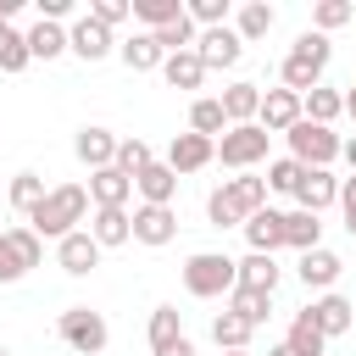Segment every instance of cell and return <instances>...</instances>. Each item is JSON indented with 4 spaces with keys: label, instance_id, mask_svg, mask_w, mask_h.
Masks as SVG:
<instances>
[{
    "label": "cell",
    "instance_id": "1",
    "mask_svg": "<svg viewBox=\"0 0 356 356\" xmlns=\"http://www.w3.org/2000/svg\"><path fill=\"white\" fill-rule=\"evenodd\" d=\"M89 217V189L83 184H56V189H44V200L22 217L39 239H67V234H78V222Z\"/></svg>",
    "mask_w": 356,
    "mask_h": 356
},
{
    "label": "cell",
    "instance_id": "2",
    "mask_svg": "<svg viewBox=\"0 0 356 356\" xmlns=\"http://www.w3.org/2000/svg\"><path fill=\"white\" fill-rule=\"evenodd\" d=\"M261 206H267V178H256V172L222 178V189L206 195V217H211V228H245V217H256Z\"/></svg>",
    "mask_w": 356,
    "mask_h": 356
},
{
    "label": "cell",
    "instance_id": "3",
    "mask_svg": "<svg viewBox=\"0 0 356 356\" xmlns=\"http://www.w3.org/2000/svg\"><path fill=\"white\" fill-rule=\"evenodd\" d=\"M239 278H234V256H222V250H195L189 261H184V289L195 295V300H217V295H228Z\"/></svg>",
    "mask_w": 356,
    "mask_h": 356
},
{
    "label": "cell",
    "instance_id": "4",
    "mask_svg": "<svg viewBox=\"0 0 356 356\" xmlns=\"http://www.w3.org/2000/svg\"><path fill=\"white\" fill-rule=\"evenodd\" d=\"M56 334H61L78 356H100V350H106V339H111L106 317H100V312H89V306H67V312L56 317Z\"/></svg>",
    "mask_w": 356,
    "mask_h": 356
},
{
    "label": "cell",
    "instance_id": "5",
    "mask_svg": "<svg viewBox=\"0 0 356 356\" xmlns=\"http://www.w3.org/2000/svg\"><path fill=\"white\" fill-rule=\"evenodd\" d=\"M284 139H289V156H295L300 167H328V161L339 156V134L323 128V122H306V117H300Z\"/></svg>",
    "mask_w": 356,
    "mask_h": 356
},
{
    "label": "cell",
    "instance_id": "6",
    "mask_svg": "<svg viewBox=\"0 0 356 356\" xmlns=\"http://www.w3.org/2000/svg\"><path fill=\"white\" fill-rule=\"evenodd\" d=\"M267 139H273V134H261L256 122H239V128H228V134L217 139V161L234 167V172H250L256 161H267Z\"/></svg>",
    "mask_w": 356,
    "mask_h": 356
},
{
    "label": "cell",
    "instance_id": "7",
    "mask_svg": "<svg viewBox=\"0 0 356 356\" xmlns=\"http://www.w3.org/2000/svg\"><path fill=\"white\" fill-rule=\"evenodd\" d=\"M128 228H134L139 245L161 250V245H172V234H178V211H172V206H134Z\"/></svg>",
    "mask_w": 356,
    "mask_h": 356
},
{
    "label": "cell",
    "instance_id": "8",
    "mask_svg": "<svg viewBox=\"0 0 356 356\" xmlns=\"http://www.w3.org/2000/svg\"><path fill=\"white\" fill-rule=\"evenodd\" d=\"M67 50H72L78 61H106V56L117 50V39H111V28H100V22L83 11V17L67 28Z\"/></svg>",
    "mask_w": 356,
    "mask_h": 356
},
{
    "label": "cell",
    "instance_id": "9",
    "mask_svg": "<svg viewBox=\"0 0 356 356\" xmlns=\"http://www.w3.org/2000/svg\"><path fill=\"white\" fill-rule=\"evenodd\" d=\"M195 56H200V67L211 72V67H234V61L245 56V44H239L234 28H200V33H195Z\"/></svg>",
    "mask_w": 356,
    "mask_h": 356
},
{
    "label": "cell",
    "instance_id": "10",
    "mask_svg": "<svg viewBox=\"0 0 356 356\" xmlns=\"http://www.w3.org/2000/svg\"><path fill=\"white\" fill-rule=\"evenodd\" d=\"M295 122H300V95H289V89H267L261 106H256V128H261V134H289Z\"/></svg>",
    "mask_w": 356,
    "mask_h": 356
},
{
    "label": "cell",
    "instance_id": "11",
    "mask_svg": "<svg viewBox=\"0 0 356 356\" xmlns=\"http://www.w3.org/2000/svg\"><path fill=\"white\" fill-rule=\"evenodd\" d=\"M217 161V139H200V134H172V145H167V167L184 178V172H200V167H211Z\"/></svg>",
    "mask_w": 356,
    "mask_h": 356
},
{
    "label": "cell",
    "instance_id": "12",
    "mask_svg": "<svg viewBox=\"0 0 356 356\" xmlns=\"http://www.w3.org/2000/svg\"><path fill=\"white\" fill-rule=\"evenodd\" d=\"M56 261H61V273H72V278H89V273L100 267V245L89 239V228H78V234L56 239Z\"/></svg>",
    "mask_w": 356,
    "mask_h": 356
},
{
    "label": "cell",
    "instance_id": "13",
    "mask_svg": "<svg viewBox=\"0 0 356 356\" xmlns=\"http://www.w3.org/2000/svg\"><path fill=\"white\" fill-rule=\"evenodd\" d=\"M295 200H300V211H323V206H334V200H339V178H334L328 167H300Z\"/></svg>",
    "mask_w": 356,
    "mask_h": 356
},
{
    "label": "cell",
    "instance_id": "14",
    "mask_svg": "<svg viewBox=\"0 0 356 356\" xmlns=\"http://www.w3.org/2000/svg\"><path fill=\"white\" fill-rule=\"evenodd\" d=\"M306 317L317 323V334H323V339H334V334H345V328L356 323V306H350L345 295H334V289H328V295H317V300L306 306Z\"/></svg>",
    "mask_w": 356,
    "mask_h": 356
},
{
    "label": "cell",
    "instance_id": "15",
    "mask_svg": "<svg viewBox=\"0 0 356 356\" xmlns=\"http://www.w3.org/2000/svg\"><path fill=\"white\" fill-rule=\"evenodd\" d=\"M72 150H78V161L89 167V172H100V167H111L117 161V134L111 128H78V139H72Z\"/></svg>",
    "mask_w": 356,
    "mask_h": 356
},
{
    "label": "cell",
    "instance_id": "16",
    "mask_svg": "<svg viewBox=\"0 0 356 356\" xmlns=\"http://www.w3.org/2000/svg\"><path fill=\"white\" fill-rule=\"evenodd\" d=\"M134 195H139V206H172V195H178V172H172L167 161H150V167L134 178Z\"/></svg>",
    "mask_w": 356,
    "mask_h": 356
},
{
    "label": "cell",
    "instance_id": "17",
    "mask_svg": "<svg viewBox=\"0 0 356 356\" xmlns=\"http://www.w3.org/2000/svg\"><path fill=\"white\" fill-rule=\"evenodd\" d=\"M89 200H95V206H111V211H128L134 178L117 172V167H100V172H89Z\"/></svg>",
    "mask_w": 356,
    "mask_h": 356
},
{
    "label": "cell",
    "instance_id": "18",
    "mask_svg": "<svg viewBox=\"0 0 356 356\" xmlns=\"http://www.w3.org/2000/svg\"><path fill=\"white\" fill-rule=\"evenodd\" d=\"M295 273H300V284H306V289H323V295H328V289H334V278L345 273V261H339L334 250H323V245H317V250H306V256L295 261Z\"/></svg>",
    "mask_w": 356,
    "mask_h": 356
},
{
    "label": "cell",
    "instance_id": "19",
    "mask_svg": "<svg viewBox=\"0 0 356 356\" xmlns=\"http://www.w3.org/2000/svg\"><path fill=\"white\" fill-rule=\"evenodd\" d=\"M245 239H250V250H256V256H273V250L284 245V211L261 206L256 217H245Z\"/></svg>",
    "mask_w": 356,
    "mask_h": 356
},
{
    "label": "cell",
    "instance_id": "20",
    "mask_svg": "<svg viewBox=\"0 0 356 356\" xmlns=\"http://www.w3.org/2000/svg\"><path fill=\"white\" fill-rule=\"evenodd\" d=\"M117 56H122V67H128V72H161V61H167V56H161V44H156L150 33H128V39L117 44Z\"/></svg>",
    "mask_w": 356,
    "mask_h": 356
},
{
    "label": "cell",
    "instance_id": "21",
    "mask_svg": "<svg viewBox=\"0 0 356 356\" xmlns=\"http://www.w3.org/2000/svg\"><path fill=\"white\" fill-rule=\"evenodd\" d=\"M217 106H222V117H228V128H239V122H256V106H261V89H256V83H228V89L217 95Z\"/></svg>",
    "mask_w": 356,
    "mask_h": 356
},
{
    "label": "cell",
    "instance_id": "22",
    "mask_svg": "<svg viewBox=\"0 0 356 356\" xmlns=\"http://www.w3.org/2000/svg\"><path fill=\"white\" fill-rule=\"evenodd\" d=\"M89 239H95L100 250H111V245H128V239H134V228H128V211L95 206V217H89Z\"/></svg>",
    "mask_w": 356,
    "mask_h": 356
},
{
    "label": "cell",
    "instance_id": "23",
    "mask_svg": "<svg viewBox=\"0 0 356 356\" xmlns=\"http://www.w3.org/2000/svg\"><path fill=\"white\" fill-rule=\"evenodd\" d=\"M284 245H289V250H300V256H306V250H317V245H323V222H317V211H300V206H295V211H284Z\"/></svg>",
    "mask_w": 356,
    "mask_h": 356
},
{
    "label": "cell",
    "instance_id": "24",
    "mask_svg": "<svg viewBox=\"0 0 356 356\" xmlns=\"http://www.w3.org/2000/svg\"><path fill=\"white\" fill-rule=\"evenodd\" d=\"M222 300H228L222 312H234V317H239V323H250V328H261V323L273 317V295H261V289H239V284H234Z\"/></svg>",
    "mask_w": 356,
    "mask_h": 356
},
{
    "label": "cell",
    "instance_id": "25",
    "mask_svg": "<svg viewBox=\"0 0 356 356\" xmlns=\"http://www.w3.org/2000/svg\"><path fill=\"white\" fill-rule=\"evenodd\" d=\"M273 22H278V11H273L267 0H245L239 17H234V33H239V44H250V39H267Z\"/></svg>",
    "mask_w": 356,
    "mask_h": 356
},
{
    "label": "cell",
    "instance_id": "26",
    "mask_svg": "<svg viewBox=\"0 0 356 356\" xmlns=\"http://www.w3.org/2000/svg\"><path fill=\"white\" fill-rule=\"evenodd\" d=\"M234 278H239V289H261V295H273V289H278V261L250 250L245 261H234Z\"/></svg>",
    "mask_w": 356,
    "mask_h": 356
},
{
    "label": "cell",
    "instance_id": "27",
    "mask_svg": "<svg viewBox=\"0 0 356 356\" xmlns=\"http://www.w3.org/2000/svg\"><path fill=\"white\" fill-rule=\"evenodd\" d=\"M28 56H33V61H56V56H67V28L39 17V22L28 28Z\"/></svg>",
    "mask_w": 356,
    "mask_h": 356
},
{
    "label": "cell",
    "instance_id": "28",
    "mask_svg": "<svg viewBox=\"0 0 356 356\" xmlns=\"http://www.w3.org/2000/svg\"><path fill=\"white\" fill-rule=\"evenodd\" d=\"M345 111V95L339 89H328V83H317L312 95H300V117L306 122H323V128H334V117Z\"/></svg>",
    "mask_w": 356,
    "mask_h": 356
},
{
    "label": "cell",
    "instance_id": "29",
    "mask_svg": "<svg viewBox=\"0 0 356 356\" xmlns=\"http://www.w3.org/2000/svg\"><path fill=\"white\" fill-rule=\"evenodd\" d=\"M161 78H167L172 89H200V83H206V67H200L195 50H178V56L161 61Z\"/></svg>",
    "mask_w": 356,
    "mask_h": 356
},
{
    "label": "cell",
    "instance_id": "30",
    "mask_svg": "<svg viewBox=\"0 0 356 356\" xmlns=\"http://www.w3.org/2000/svg\"><path fill=\"white\" fill-rule=\"evenodd\" d=\"M189 134H200V139H222V134H228V117H222L217 95H200V100L189 106Z\"/></svg>",
    "mask_w": 356,
    "mask_h": 356
},
{
    "label": "cell",
    "instance_id": "31",
    "mask_svg": "<svg viewBox=\"0 0 356 356\" xmlns=\"http://www.w3.org/2000/svg\"><path fill=\"white\" fill-rule=\"evenodd\" d=\"M184 339V312L178 306H156L150 312V350H167Z\"/></svg>",
    "mask_w": 356,
    "mask_h": 356
},
{
    "label": "cell",
    "instance_id": "32",
    "mask_svg": "<svg viewBox=\"0 0 356 356\" xmlns=\"http://www.w3.org/2000/svg\"><path fill=\"white\" fill-rule=\"evenodd\" d=\"M284 345H289L295 356H323V350H328V339L317 334V323H312L306 312H295V323H289V334H284Z\"/></svg>",
    "mask_w": 356,
    "mask_h": 356
},
{
    "label": "cell",
    "instance_id": "33",
    "mask_svg": "<svg viewBox=\"0 0 356 356\" xmlns=\"http://www.w3.org/2000/svg\"><path fill=\"white\" fill-rule=\"evenodd\" d=\"M278 78H284V89H289V95H312V89L323 83V67H312V61H300V56H284Z\"/></svg>",
    "mask_w": 356,
    "mask_h": 356
},
{
    "label": "cell",
    "instance_id": "34",
    "mask_svg": "<svg viewBox=\"0 0 356 356\" xmlns=\"http://www.w3.org/2000/svg\"><path fill=\"white\" fill-rule=\"evenodd\" d=\"M250 334H256V328H250V323H239L234 312H217V317H211V339H217V350H245V345H250Z\"/></svg>",
    "mask_w": 356,
    "mask_h": 356
},
{
    "label": "cell",
    "instance_id": "35",
    "mask_svg": "<svg viewBox=\"0 0 356 356\" xmlns=\"http://www.w3.org/2000/svg\"><path fill=\"white\" fill-rule=\"evenodd\" d=\"M33 56H28V33L22 28H11V22H0V72H22Z\"/></svg>",
    "mask_w": 356,
    "mask_h": 356
},
{
    "label": "cell",
    "instance_id": "36",
    "mask_svg": "<svg viewBox=\"0 0 356 356\" xmlns=\"http://www.w3.org/2000/svg\"><path fill=\"white\" fill-rule=\"evenodd\" d=\"M134 17L145 22V33H156V28L178 22V17H184V6H178V0H134Z\"/></svg>",
    "mask_w": 356,
    "mask_h": 356
},
{
    "label": "cell",
    "instance_id": "37",
    "mask_svg": "<svg viewBox=\"0 0 356 356\" xmlns=\"http://www.w3.org/2000/svg\"><path fill=\"white\" fill-rule=\"evenodd\" d=\"M150 39L161 44V56H178V50H195V22H189V11H184L178 22H167V28H156Z\"/></svg>",
    "mask_w": 356,
    "mask_h": 356
},
{
    "label": "cell",
    "instance_id": "38",
    "mask_svg": "<svg viewBox=\"0 0 356 356\" xmlns=\"http://www.w3.org/2000/svg\"><path fill=\"white\" fill-rule=\"evenodd\" d=\"M6 245L17 250V261H22V267H39V261H44V239H39V234H33L28 222L6 228Z\"/></svg>",
    "mask_w": 356,
    "mask_h": 356
},
{
    "label": "cell",
    "instance_id": "39",
    "mask_svg": "<svg viewBox=\"0 0 356 356\" xmlns=\"http://www.w3.org/2000/svg\"><path fill=\"white\" fill-rule=\"evenodd\" d=\"M150 161H156V156H150V145H145V139H117V161H111L117 172H128V178H139V172H145Z\"/></svg>",
    "mask_w": 356,
    "mask_h": 356
},
{
    "label": "cell",
    "instance_id": "40",
    "mask_svg": "<svg viewBox=\"0 0 356 356\" xmlns=\"http://www.w3.org/2000/svg\"><path fill=\"white\" fill-rule=\"evenodd\" d=\"M350 17H356V6H350V0H317L312 28H317V33H334V28H345Z\"/></svg>",
    "mask_w": 356,
    "mask_h": 356
},
{
    "label": "cell",
    "instance_id": "41",
    "mask_svg": "<svg viewBox=\"0 0 356 356\" xmlns=\"http://www.w3.org/2000/svg\"><path fill=\"white\" fill-rule=\"evenodd\" d=\"M295 184H300V161L295 156L267 161V195H295Z\"/></svg>",
    "mask_w": 356,
    "mask_h": 356
},
{
    "label": "cell",
    "instance_id": "42",
    "mask_svg": "<svg viewBox=\"0 0 356 356\" xmlns=\"http://www.w3.org/2000/svg\"><path fill=\"white\" fill-rule=\"evenodd\" d=\"M39 200H44V178H39V172H17V178H11V206L28 217Z\"/></svg>",
    "mask_w": 356,
    "mask_h": 356
},
{
    "label": "cell",
    "instance_id": "43",
    "mask_svg": "<svg viewBox=\"0 0 356 356\" xmlns=\"http://www.w3.org/2000/svg\"><path fill=\"white\" fill-rule=\"evenodd\" d=\"M289 56H300V61H312V67H328V56H334V44H328V33H317V28H306L300 39H295V50Z\"/></svg>",
    "mask_w": 356,
    "mask_h": 356
},
{
    "label": "cell",
    "instance_id": "44",
    "mask_svg": "<svg viewBox=\"0 0 356 356\" xmlns=\"http://www.w3.org/2000/svg\"><path fill=\"white\" fill-rule=\"evenodd\" d=\"M184 11L195 28H228V0H189Z\"/></svg>",
    "mask_w": 356,
    "mask_h": 356
},
{
    "label": "cell",
    "instance_id": "45",
    "mask_svg": "<svg viewBox=\"0 0 356 356\" xmlns=\"http://www.w3.org/2000/svg\"><path fill=\"white\" fill-rule=\"evenodd\" d=\"M89 17H95L100 28H117V22H128V17H134V0H95V6H89Z\"/></svg>",
    "mask_w": 356,
    "mask_h": 356
},
{
    "label": "cell",
    "instance_id": "46",
    "mask_svg": "<svg viewBox=\"0 0 356 356\" xmlns=\"http://www.w3.org/2000/svg\"><path fill=\"white\" fill-rule=\"evenodd\" d=\"M339 211H345V234L356 239V172L339 178Z\"/></svg>",
    "mask_w": 356,
    "mask_h": 356
},
{
    "label": "cell",
    "instance_id": "47",
    "mask_svg": "<svg viewBox=\"0 0 356 356\" xmlns=\"http://www.w3.org/2000/svg\"><path fill=\"white\" fill-rule=\"evenodd\" d=\"M22 273H28V267L17 261V250H11V245H6V234H0V284H17Z\"/></svg>",
    "mask_w": 356,
    "mask_h": 356
},
{
    "label": "cell",
    "instance_id": "48",
    "mask_svg": "<svg viewBox=\"0 0 356 356\" xmlns=\"http://www.w3.org/2000/svg\"><path fill=\"white\" fill-rule=\"evenodd\" d=\"M39 17H44V22H61V17H72V0H39Z\"/></svg>",
    "mask_w": 356,
    "mask_h": 356
},
{
    "label": "cell",
    "instance_id": "49",
    "mask_svg": "<svg viewBox=\"0 0 356 356\" xmlns=\"http://www.w3.org/2000/svg\"><path fill=\"white\" fill-rule=\"evenodd\" d=\"M156 356H195V345H189V339H178V345H167V350H156Z\"/></svg>",
    "mask_w": 356,
    "mask_h": 356
},
{
    "label": "cell",
    "instance_id": "50",
    "mask_svg": "<svg viewBox=\"0 0 356 356\" xmlns=\"http://www.w3.org/2000/svg\"><path fill=\"white\" fill-rule=\"evenodd\" d=\"M339 156H345V161H350V172H356V139H345V145H339Z\"/></svg>",
    "mask_w": 356,
    "mask_h": 356
},
{
    "label": "cell",
    "instance_id": "51",
    "mask_svg": "<svg viewBox=\"0 0 356 356\" xmlns=\"http://www.w3.org/2000/svg\"><path fill=\"white\" fill-rule=\"evenodd\" d=\"M345 111H350V117H356V83H350V89H345Z\"/></svg>",
    "mask_w": 356,
    "mask_h": 356
},
{
    "label": "cell",
    "instance_id": "52",
    "mask_svg": "<svg viewBox=\"0 0 356 356\" xmlns=\"http://www.w3.org/2000/svg\"><path fill=\"white\" fill-rule=\"evenodd\" d=\"M267 356H295V350H289V345H273V350H267Z\"/></svg>",
    "mask_w": 356,
    "mask_h": 356
},
{
    "label": "cell",
    "instance_id": "53",
    "mask_svg": "<svg viewBox=\"0 0 356 356\" xmlns=\"http://www.w3.org/2000/svg\"><path fill=\"white\" fill-rule=\"evenodd\" d=\"M222 356H250V350H222Z\"/></svg>",
    "mask_w": 356,
    "mask_h": 356
},
{
    "label": "cell",
    "instance_id": "54",
    "mask_svg": "<svg viewBox=\"0 0 356 356\" xmlns=\"http://www.w3.org/2000/svg\"><path fill=\"white\" fill-rule=\"evenodd\" d=\"M0 356H6V345H0Z\"/></svg>",
    "mask_w": 356,
    "mask_h": 356
}]
</instances>
